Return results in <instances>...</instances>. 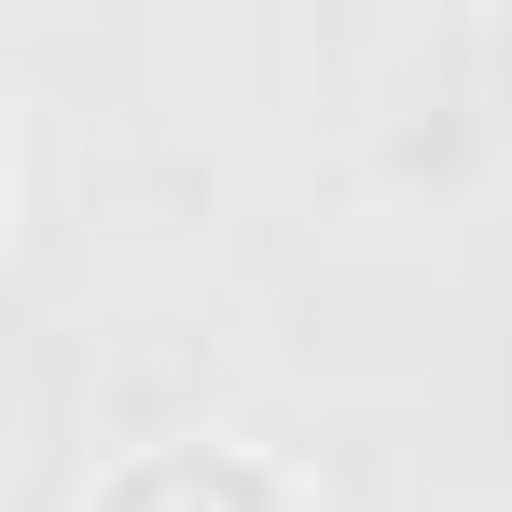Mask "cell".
I'll return each instance as SVG.
<instances>
[{
  "mask_svg": "<svg viewBox=\"0 0 512 512\" xmlns=\"http://www.w3.org/2000/svg\"><path fill=\"white\" fill-rule=\"evenodd\" d=\"M70 512H333V499H319V471H291L277 443L167 429V443H125Z\"/></svg>",
  "mask_w": 512,
  "mask_h": 512,
  "instance_id": "1",
  "label": "cell"
},
{
  "mask_svg": "<svg viewBox=\"0 0 512 512\" xmlns=\"http://www.w3.org/2000/svg\"><path fill=\"white\" fill-rule=\"evenodd\" d=\"M14 208H28V139H14V97H0V250H14Z\"/></svg>",
  "mask_w": 512,
  "mask_h": 512,
  "instance_id": "2",
  "label": "cell"
}]
</instances>
